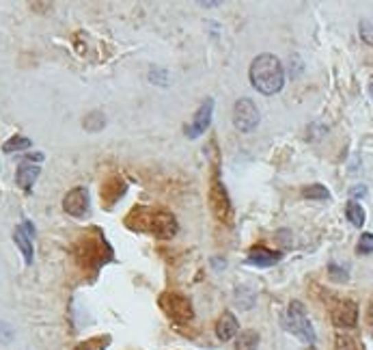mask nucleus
Returning <instances> with one entry per match:
<instances>
[{"label": "nucleus", "instance_id": "nucleus-1", "mask_svg": "<svg viewBox=\"0 0 373 350\" xmlns=\"http://www.w3.org/2000/svg\"><path fill=\"white\" fill-rule=\"evenodd\" d=\"M125 227L136 233H149V236H156L162 240L177 236L179 231V223L175 214L162 208H149V206L132 208L125 216Z\"/></svg>", "mask_w": 373, "mask_h": 350}, {"label": "nucleus", "instance_id": "nucleus-2", "mask_svg": "<svg viewBox=\"0 0 373 350\" xmlns=\"http://www.w3.org/2000/svg\"><path fill=\"white\" fill-rule=\"evenodd\" d=\"M250 84L263 95H274L285 84V69L274 54H259L250 65Z\"/></svg>", "mask_w": 373, "mask_h": 350}, {"label": "nucleus", "instance_id": "nucleus-3", "mask_svg": "<svg viewBox=\"0 0 373 350\" xmlns=\"http://www.w3.org/2000/svg\"><path fill=\"white\" fill-rule=\"evenodd\" d=\"M160 307L177 325H188L195 318L192 303L186 296L177 294V292H164V294H160Z\"/></svg>", "mask_w": 373, "mask_h": 350}, {"label": "nucleus", "instance_id": "nucleus-4", "mask_svg": "<svg viewBox=\"0 0 373 350\" xmlns=\"http://www.w3.org/2000/svg\"><path fill=\"white\" fill-rule=\"evenodd\" d=\"M210 208L214 212V216L222 223H231L233 218V206H231V199H229V193L227 188L222 186L220 182V175H218V169H214L212 173V184H210Z\"/></svg>", "mask_w": 373, "mask_h": 350}, {"label": "nucleus", "instance_id": "nucleus-5", "mask_svg": "<svg viewBox=\"0 0 373 350\" xmlns=\"http://www.w3.org/2000/svg\"><path fill=\"white\" fill-rule=\"evenodd\" d=\"M287 329L300 338L304 344H313L315 342V331H313L311 320L304 312V305L300 301H291L287 307Z\"/></svg>", "mask_w": 373, "mask_h": 350}, {"label": "nucleus", "instance_id": "nucleus-6", "mask_svg": "<svg viewBox=\"0 0 373 350\" xmlns=\"http://www.w3.org/2000/svg\"><path fill=\"white\" fill-rule=\"evenodd\" d=\"M259 108L255 106V102L248 97H240L233 106V126L240 130V132L248 135L259 126Z\"/></svg>", "mask_w": 373, "mask_h": 350}, {"label": "nucleus", "instance_id": "nucleus-7", "mask_svg": "<svg viewBox=\"0 0 373 350\" xmlns=\"http://www.w3.org/2000/svg\"><path fill=\"white\" fill-rule=\"evenodd\" d=\"M212 115H214V100L207 97L201 108L195 113V119H192V124L186 128V137L188 139H199L207 128H210L212 124Z\"/></svg>", "mask_w": 373, "mask_h": 350}, {"label": "nucleus", "instance_id": "nucleus-8", "mask_svg": "<svg viewBox=\"0 0 373 350\" xmlns=\"http://www.w3.org/2000/svg\"><path fill=\"white\" fill-rule=\"evenodd\" d=\"M333 325L339 329H352L358 323V307L354 301H339L333 307Z\"/></svg>", "mask_w": 373, "mask_h": 350}, {"label": "nucleus", "instance_id": "nucleus-9", "mask_svg": "<svg viewBox=\"0 0 373 350\" xmlns=\"http://www.w3.org/2000/svg\"><path fill=\"white\" fill-rule=\"evenodd\" d=\"M63 208L69 216H76V218L84 216L88 210V191L86 188H82V186L71 188L63 199Z\"/></svg>", "mask_w": 373, "mask_h": 350}, {"label": "nucleus", "instance_id": "nucleus-10", "mask_svg": "<svg viewBox=\"0 0 373 350\" xmlns=\"http://www.w3.org/2000/svg\"><path fill=\"white\" fill-rule=\"evenodd\" d=\"M125 191H128L125 180H123V178H119V175H110V178L101 184V188H99V197H101V201H104V206H106V208H112L115 203L125 195Z\"/></svg>", "mask_w": 373, "mask_h": 350}, {"label": "nucleus", "instance_id": "nucleus-11", "mask_svg": "<svg viewBox=\"0 0 373 350\" xmlns=\"http://www.w3.org/2000/svg\"><path fill=\"white\" fill-rule=\"evenodd\" d=\"M33 233H35V229H33V225L28 223V221L18 225L16 231H13V240H16L18 249L24 255V261H26L28 266L33 264Z\"/></svg>", "mask_w": 373, "mask_h": 350}, {"label": "nucleus", "instance_id": "nucleus-12", "mask_svg": "<svg viewBox=\"0 0 373 350\" xmlns=\"http://www.w3.org/2000/svg\"><path fill=\"white\" fill-rule=\"evenodd\" d=\"M282 253L278 251H270V249H265V246H252V249L248 251V261L252 266H274L276 261H280Z\"/></svg>", "mask_w": 373, "mask_h": 350}, {"label": "nucleus", "instance_id": "nucleus-13", "mask_svg": "<svg viewBox=\"0 0 373 350\" xmlns=\"http://www.w3.org/2000/svg\"><path fill=\"white\" fill-rule=\"evenodd\" d=\"M41 173V167L35 165V163H20L18 171H16V182L18 186L22 188V191H31L33 184L37 182Z\"/></svg>", "mask_w": 373, "mask_h": 350}, {"label": "nucleus", "instance_id": "nucleus-14", "mask_svg": "<svg viewBox=\"0 0 373 350\" xmlns=\"http://www.w3.org/2000/svg\"><path fill=\"white\" fill-rule=\"evenodd\" d=\"M237 331H240V325H237V318L231 312H225V314L218 318V323H216V335H218L220 342L233 340L235 335H237Z\"/></svg>", "mask_w": 373, "mask_h": 350}, {"label": "nucleus", "instance_id": "nucleus-15", "mask_svg": "<svg viewBox=\"0 0 373 350\" xmlns=\"http://www.w3.org/2000/svg\"><path fill=\"white\" fill-rule=\"evenodd\" d=\"M78 257H80V264H82V266H95V268H97L99 264H104L99 242L84 240V242H82V249L78 251Z\"/></svg>", "mask_w": 373, "mask_h": 350}, {"label": "nucleus", "instance_id": "nucleus-16", "mask_svg": "<svg viewBox=\"0 0 373 350\" xmlns=\"http://www.w3.org/2000/svg\"><path fill=\"white\" fill-rule=\"evenodd\" d=\"M257 346H259V333L252 329L242 331L235 340V350H257Z\"/></svg>", "mask_w": 373, "mask_h": 350}, {"label": "nucleus", "instance_id": "nucleus-17", "mask_svg": "<svg viewBox=\"0 0 373 350\" xmlns=\"http://www.w3.org/2000/svg\"><path fill=\"white\" fill-rule=\"evenodd\" d=\"M346 214L350 218V223L356 225V227H363L365 225V210L358 201H350L346 206Z\"/></svg>", "mask_w": 373, "mask_h": 350}, {"label": "nucleus", "instance_id": "nucleus-18", "mask_svg": "<svg viewBox=\"0 0 373 350\" xmlns=\"http://www.w3.org/2000/svg\"><path fill=\"white\" fill-rule=\"evenodd\" d=\"M33 148V141L26 139V137H11L5 145H3V152L5 154H13V152H20V150H31Z\"/></svg>", "mask_w": 373, "mask_h": 350}, {"label": "nucleus", "instance_id": "nucleus-19", "mask_svg": "<svg viewBox=\"0 0 373 350\" xmlns=\"http://www.w3.org/2000/svg\"><path fill=\"white\" fill-rule=\"evenodd\" d=\"M84 130H88V132H99V130L106 126V117H104V113H91L86 115V119L82 121Z\"/></svg>", "mask_w": 373, "mask_h": 350}, {"label": "nucleus", "instance_id": "nucleus-20", "mask_svg": "<svg viewBox=\"0 0 373 350\" xmlns=\"http://www.w3.org/2000/svg\"><path fill=\"white\" fill-rule=\"evenodd\" d=\"M110 344V338L108 335H101V338H91V340H86L82 344H78L73 350H106Z\"/></svg>", "mask_w": 373, "mask_h": 350}, {"label": "nucleus", "instance_id": "nucleus-21", "mask_svg": "<svg viewBox=\"0 0 373 350\" xmlns=\"http://www.w3.org/2000/svg\"><path fill=\"white\" fill-rule=\"evenodd\" d=\"M302 195L306 199H330V191H328V188L322 186V184H311L309 188H304Z\"/></svg>", "mask_w": 373, "mask_h": 350}, {"label": "nucleus", "instance_id": "nucleus-22", "mask_svg": "<svg viewBox=\"0 0 373 350\" xmlns=\"http://www.w3.org/2000/svg\"><path fill=\"white\" fill-rule=\"evenodd\" d=\"M335 350H361L356 344L354 338H350V335H337L335 340Z\"/></svg>", "mask_w": 373, "mask_h": 350}, {"label": "nucleus", "instance_id": "nucleus-23", "mask_svg": "<svg viewBox=\"0 0 373 350\" xmlns=\"http://www.w3.org/2000/svg\"><path fill=\"white\" fill-rule=\"evenodd\" d=\"M358 31H361V39L367 46H373V20H363L361 26H358Z\"/></svg>", "mask_w": 373, "mask_h": 350}, {"label": "nucleus", "instance_id": "nucleus-24", "mask_svg": "<svg viewBox=\"0 0 373 350\" xmlns=\"http://www.w3.org/2000/svg\"><path fill=\"white\" fill-rule=\"evenodd\" d=\"M373 251V233H363L361 236V242H358V253H363V255H367V253H371Z\"/></svg>", "mask_w": 373, "mask_h": 350}, {"label": "nucleus", "instance_id": "nucleus-25", "mask_svg": "<svg viewBox=\"0 0 373 350\" xmlns=\"http://www.w3.org/2000/svg\"><path fill=\"white\" fill-rule=\"evenodd\" d=\"M328 275H330L335 281H348V272H346V270H341V268L335 266V264H330V270H328Z\"/></svg>", "mask_w": 373, "mask_h": 350}, {"label": "nucleus", "instance_id": "nucleus-26", "mask_svg": "<svg viewBox=\"0 0 373 350\" xmlns=\"http://www.w3.org/2000/svg\"><path fill=\"white\" fill-rule=\"evenodd\" d=\"M41 160H43V154H28L26 156V160H24V163H41Z\"/></svg>", "mask_w": 373, "mask_h": 350}, {"label": "nucleus", "instance_id": "nucleus-27", "mask_svg": "<svg viewBox=\"0 0 373 350\" xmlns=\"http://www.w3.org/2000/svg\"><path fill=\"white\" fill-rule=\"evenodd\" d=\"M367 191H365V188L361 186V188H354V191H352V195H365Z\"/></svg>", "mask_w": 373, "mask_h": 350}, {"label": "nucleus", "instance_id": "nucleus-28", "mask_svg": "<svg viewBox=\"0 0 373 350\" xmlns=\"http://www.w3.org/2000/svg\"><path fill=\"white\" fill-rule=\"evenodd\" d=\"M369 320H371V325H373V303H371V307H369Z\"/></svg>", "mask_w": 373, "mask_h": 350}, {"label": "nucleus", "instance_id": "nucleus-29", "mask_svg": "<svg viewBox=\"0 0 373 350\" xmlns=\"http://www.w3.org/2000/svg\"><path fill=\"white\" fill-rule=\"evenodd\" d=\"M371 95H373V82H371Z\"/></svg>", "mask_w": 373, "mask_h": 350}]
</instances>
